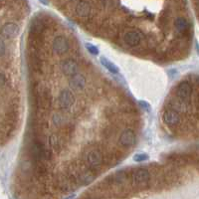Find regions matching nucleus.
I'll return each instance as SVG.
<instances>
[{
  "mask_svg": "<svg viewBox=\"0 0 199 199\" xmlns=\"http://www.w3.org/2000/svg\"><path fill=\"white\" fill-rule=\"evenodd\" d=\"M57 104L58 107L62 109H70L72 108V105H74L75 104V97L70 90L68 89H64L62 90L58 95L57 98Z\"/></svg>",
  "mask_w": 199,
  "mask_h": 199,
  "instance_id": "f257e3e1",
  "label": "nucleus"
},
{
  "mask_svg": "<svg viewBox=\"0 0 199 199\" xmlns=\"http://www.w3.org/2000/svg\"><path fill=\"white\" fill-rule=\"evenodd\" d=\"M85 161L92 169L99 168L103 163V154L99 149H92L84 155Z\"/></svg>",
  "mask_w": 199,
  "mask_h": 199,
  "instance_id": "f03ea898",
  "label": "nucleus"
},
{
  "mask_svg": "<svg viewBox=\"0 0 199 199\" xmlns=\"http://www.w3.org/2000/svg\"><path fill=\"white\" fill-rule=\"evenodd\" d=\"M191 94H192V88H191V85L188 82L186 81L180 82L178 84V86L176 87L177 99L180 100L181 101H183L184 104L189 103Z\"/></svg>",
  "mask_w": 199,
  "mask_h": 199,
  "instance_id": "7ed1b4c3",
  "label": "nucleus"
},
{
  "mask_svg": "<svg viewBox=\"0 0 199 199\" xmlns=\"http://www.w3.org/2000/svg\"><path fill=\"white\" fill-rule=\"evenodd\" d=\"M70 49V44L68 39L63 35L55 37L52 42V50L57 55H64Z\"/></svg>",
  "mask_w": 199,
  "mask_h": 199,
  "instance_id": "20e7f679",
  "label": "nucleus"
},
{
  "mask_svg": "<svg viewBox=\"0 0 199 199\" xmlns=\"http://www.w3.org/2000/svg\"><path fill=\"white\" fill-rule=\"evenodd\" d=\"M150 174L147 169L139 168L133 173V182L137 186H145L149 184Z\"/></svg>",
  "mask_w": 199,
  "mask_h": 199,
  "instance_id": "39448f33",
  "label": "nucleus"
},
{
  "mask_svg": "<svg viewBox=\"0 0 199 199\" xmlns=\"http://www.w3.org/2000/svg\"><path fill=\"white\" fill-rule=\"evenodd\" d=\"M142 39V34L141 32L137 30H129L125 32L122 36V40L129 46V47H135L141 44Z\"/></svg>",
  "mask_w": 199,
  "mask_h": 199,
  "instance_id": "423d86ee",
  "label": "nucleus"
},
{
  "mask_svg": "<svg viewBox=\"0 0 199 199\" xmlns=\"http://www.w3.org/2000/svg\"><path fill=\"white\" fill-rule=\"evenodd\" d=\"M20 32V27L16 23L8 22L5 23L1 28V37L2 39H13Z\"/></svg>",
  "mask_w": 199,
  "mask_h": 199,
  "instance_id": "0eeeda50",
  "label": "nucleus"
},
{
  "mask_svg": "<svg viewBox=\"0 0 199 199\" xmlns=\"http://www.w3.org/2000/svg\"><path fill=\"white\" fill-rule=\"evenodd\" d=\"M137 135L133 129H125L118 137V143L124 147H132L134 145Z\"/></svg>",
  "mask_w": 199,
  "mask_h": 199,
  "instance_id": "6e6552de",
  "label": "nucleus"
},
{
  "mask_svg": "<svg viewBox=\"0 0 199 199\" xmlns=\"http://www.w3.org/2000/svg\"><path fill=\"white\" fill-rule=\"evenodd\" d=\"M61 71L65 76L72 77V76L78 74L79 65L73 59H67L61 63Z\"/></svg>",
  "mask_w": 199,
  "mask_h": 199,
  "instance_id": "1a4fd4ad",
  "label": "nucleus"
},
{
  "mask_svg": "<svg viewBox=\"0 0 199 199\" xmlns=\"http://www.w3.org/2000/svg\"><path fill=\"white\" fill-rule=\"evenodd\" d=\"M87 84V79L83 74H76L72 76L70 78V88L74 91H80L84 90V88L86 87Z\"/></svg>",
  "mask_w": 199,
  "mask_h": 199,
  "instance_id": "9d476101",
  "label": "nucleus"
},
{
  "mask_svg": "<svg viewBox=\"0 0 199 199\" xmlns=\"http://www.w3.org/2000/svg\"><path fill=\"white\" fill-rule=\"evenodd\" d=\"M162 118H163V121L169 126H174L176 125H178L180 121L179 113L176 111H174V109H167L166 111L163 113Z\"/></svg>",
  "mask_w": 199,
  "mask_h": 199,
  "instance_id": "9b49d317",
  "label": "nucleus"
},
{
  "mask_svg": "<svg viewBox=\"0 0 199 199\" xmlns=\"http://www.w3.org/2000/svg\"><path fill=\"white\" fill-rule=\"evenodd\" d=\"M69 2L78 3L80 0H67ZM99 3L101 7L105 10H115L120 6V0H99Z\"/></svg>",
  "mask_w": 199,
  "mask_h": 199,
  "instance_id": "f8f14e48",
  "label": "nucleus"
},
{
  "mask_svg": "<svg viewBox=\"0 0 199 199\" xmlns=\"http://www.w3.org/2000/svg\"><path fill=\"white\" fill-rule=\"evenodd\" d=\"M174 27L177 30V32H179L181 34H187L189 28H190L189 21L186 19L185 17L180 16V17H178V18L175 19Z\"/></svg>",
  "mask_w": 199,
  "mask_h": 199,
  "instance_id": "ddd939ff",
  "label": "nucleus"
},
{
  "mask_svg": "<svg viewBox=\"0 0 199 199\" xmlns=\"http://www.w3.org/2000/svg\"><path fill=\"white\" fill-rule=\"evenodd\" d=\"M100 61L101 63V65H103L105 68V69H108L112 74H118V73H120V70H118V68L115 64H113V62L108 60V59L105 58V57H101Z\"/></svg>",
  "mask_w": 199,
  "mask_h": 199,
  "instance_id": "4468645a",
  "label": "nucleus"
},
{
  "mask_svg": "<svg viewBox=\"0 0 199 199\" xmlns=\"http://www.w3.org/2000/svg\"><path fill=\"white\" fill-rule=\"evenodd\" d=\"M52 121L54 122L55 125L57 126H61V125H64L69 124V117L67 116L63 115V113H54L53 117H52Z\"/></svg>",
  "mask_w": 199,
  "mask_h": 199,
  "instance_id": "2eb2a0df",
  "label": "nucleus"
},
{
  "mask_svg": "<svg viewBox=\"0 0 199 199\" xmlns=\"http://www.w3.org/2000/svg\"><path fill=\"white\" fill-rule=\"evenodd\" d=\"M93 179H94L93 174H91L90 172H84L76 177V183H78L80 185H85L90 183Z\"/></svg>",
  "mask_w": 199,
  "mask_h": 199,
  "instance_id": "dca6fc26",
  "label": "nucleus"
},
{
  "mask_svg": "<svg viewBox=\"0 0 199 199\" xmlns=\"http://www.w3.org/2000/svg\"><path fill=\"white\" fill-rule=\"evenodd\" d=\"M49 142L50 145L52 149H54L56 151H60L61 150V142L59 137H57L56 135H51L49 138Z\"/></svg>",
  "mask_w": 199,
  "mask_h": 199,
  "instance_id": "f3484780",
  "label": "nucleus"
},
{
  "mask_svg": "<svg viewBox=\"0 0 199 199\" xmlns=\"http://www.w3.org/2000/svg\"><path fill=\"white\" fill-rule=\"evenodd\" d=\"M125 171H121V172H117L115 178H113V182H115L117 185H121L122 183L125 182Z\"/></svg>",
  "mask_w": 199,
  "mask_h": 199,
  "instance_id": "a211bd4d",
  "label": "nucleus"
},
{
  "mask_svg": "<svg viewBox=\"0 0 199 199\" xmlns=\"http://www.w3.org/2000/svg\"><path fill=\"white\" fill-rule=\"evenodd\" d=\"M149 159V155L146 153H137L133 156V160L137 162H141V161H145V160Z\"/></svg>",
  "mask_w": 199,
  "mask_h": 199,
  "instance_id": "6ab92c4d",
  "label": "nucleus"
},
{
  "mask_svg": "<svg viewBox=\"0 0 199 199\" xmlns=\"http://www.w3.org/2000/svg\"><path fill=\"white\" fill-rule=\"evenodd\" d=\"M86 48L88 49V51L90 52L91 54H93V55H98L99 54V49L96 47V46H94V45H92V44H90V43H86Z\"/></svg>",
  "mask_w": 199,
  "mask_h": 199,
  "instance_id": "aec40b11",
  "label": "nucleus"
},
{
  "mask_svg": "<svg viewBox=\"0 0 199 199\" xmlns=\"http://www.w3.org/2000/svg\"><path fill=\"white\" fill-rule=\"evenodd\" d=\"M138 105H141V108L143 109V111H145L147 113H149L151 111V108H150V105L149 103H146L145 101H138Z\"/></svg>",
  "mask_w": 199,
  "mask_h": 199,
  "instance_id": "412c9836",
  "label": "nucleus"
},
{
  "mask_svg": "<svg viewBox=\"0 0 199 199\" xmlns=\"http://www.w3.org/2000/svg\"><path fill=\"white\" fill-rule=\"evenodd\" d=\"M5 52H6V47H5V42L2 39L1 43H0V55H1V58L5 56Z\"/></svg>",
  "mask_w": 199,
  "mask_h": 199,
  "instance_id": "4be33fe9",
  "label": "nucleus"
},
{
  "mask_svg": "<svg viewBox=\"0 0 199 199\" xmlns=\"http://www.w3.org/2000/svg\"><path fill=\"white\" fill-rule=\"evenodd\" d=\"M74 198V196H70V197H68L67 199H73Z\"/></svg>",
  "mask_w": 199,
  "mask_h": 199,
  "instance_id": "5701e85b",
  "label": "nucleus"
},
{
  "mask_svg": "<svg viewBox=\"0 0 199 199\" xmlns=\"http://www.w3.org/2000/svg\"><path fill=\"white\" fill-rule=\"evenodd\" d=\"M88 199H96V198H88Z\"/></svg>",
  "mask_w": 199,
  "mask_h": 199,
  "instance_id": "b1692460",
  "label": "nucleus"
}]
</instances>
